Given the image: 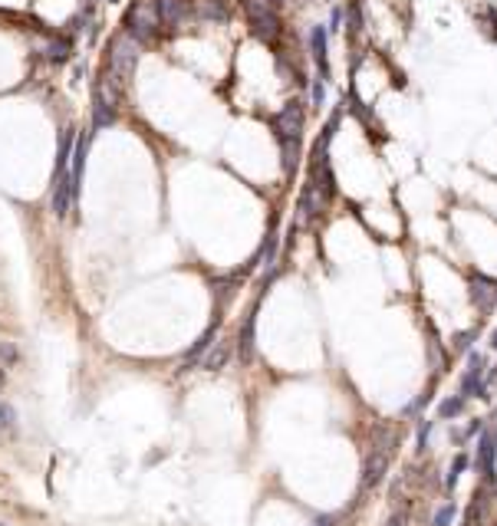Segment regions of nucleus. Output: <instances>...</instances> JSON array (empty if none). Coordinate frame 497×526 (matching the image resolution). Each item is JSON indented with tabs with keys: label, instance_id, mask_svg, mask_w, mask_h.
<instances>
[{
	"label": "nucleus",
	"instance_id": "obj_1",
	"mask_svg": "<svg viewBox=\"0 0 497 526\" xmlns=\"http://www.w3.org/2000/svg\"><path fill=\"white\" fill-rule=\"evenodd\" d=\"M273 135L280 142V151H284V168L290 171V158L297 162V145H300L303 135V109L300 102H286L277 116H273Z\"/></svg>",
	"mask_w": 497,
	"mask_h": 526
},
{
	"label": "nucleus",
	"instance_id": "obj_2",
	"mask_svg": "<svg viewBox=\"0 0 497 526\" xmlns=\"http://www.w3.org/2000/svg\"><path fill=\"white\" fill-rule=\"evenodd\" d=\"M70 142H73V135L66 132V135H63L60 158H56V171H53V214H56V217H66V214H70V204H73V178H70Z\"/></svg>",
	"mask_w": 497,
	"mask_h": 526
},
{
	"label": "nucleus",
	"instance_id": "obj_3",
	"mask_svg": "<svg viewBox=\"0 0 497 526\" xmlns=\"http://www.w3.org/2000/svg\"><path fill=\"white\" fill-rule=\"evenodd\" d=\"M162 30L158 14H155V3H136L129 14H125V36H132L136 43H151Z\"/></svg>",
	"mask_w": 497,
	"mask_h": 526
},
{
	"label": "nucleus",
	"instance_id": "obj_4",
	"mask_svg": "<svg viewBox=\"0 0 497 526\" xmlns=\"http://www.w3.org/2000/svg\"><path fill=\"white\" fill-rule=\"evenodd\" d=\"M136 63H138V43L132 36H116V43H112V53H109V76H116L119 83H125L129 76L136 73Z\"/></svg>",
	"mask_w": 497,
	"mask_h": 526
},
{
	"label": "nucleus",
	"instance_id": "obj_5",
	"mask_svg": "<svg viewBox=\"0 0 497 526\" xmlns=\"http://www.w3.org/2000/svg\"><path fill=\"white\" fill-rule=\"evenodd\" d=\"M244 10H247V23H251L254 36H260V40H277L280 36V17L273 14V7L257 3V0H244Z\"/></svg>",
	"mask_w": 497,
	"mask_h": 526
},
{
	"label": "nucleus",
	"instance_id": "obj_6",
	"mask_svg": "<svg viewBox=\"0 0 497 526\" xmlns=\"http://www.w3.org/2000/svg\"><path fill=\"white\" fill-rule=\"evenodd\" d=\"M155 14H158V23L168 27V30H181L191 17V3L188 0H155Z\"/></svg>",
	"mask_w": 497,
	"mask_h": 526
},
{
	"label": "nucleus",
	"instance_id": "obj_7",
	"mask_svg": "<svg viewBox=\"0 0 497 526\" xmlns=\"http://www.w3.org/2000/svg\"><path fill=\"white\" fill-rule=\"evenodd\" d=\"M481 385H484V355L481 352H471L467 355V372L461 378V395L471 398V395H481Z\"/></svg>",
	"mask_w": 497,
	"mask_h": 526
},
{
	"label": "nucleus",
	"instance_id": "obj_8",
	"mask_svg": "<svg viewBox=\"0 0 497 526\" xmlns=\"http://www.w3.org/2000/svg\"><path fill=\"white\" fill-rule=\"evenodd\" d=\"M116 122V99L106 96L103 86H96V99H92V125L96 129H106Z\"/></svg>",
	"mask_w": 497,
	"mask_h": 526
},
{
	"label": "nucleus",
	"instance_id": "obj_9",
	"mask_svg": "<svg viewBox=\"0 0 497 526\" xmlns=\"http://www.w3.org/2000/svg\"><path fill=\"white\" fill-rule=\"evenodd\" d=\"M310 53L319 66V79L330 83V56H326V27H313L310 33Z\"/></svg>",
	"mask_w": 497,
	"mask_h": 526
},
{
	"label": "nucleus",
	"instance_id": "obj_10",
	"mask_svg": "<svg viewBox=\"0 0 497 526\" xmlns=\"http://www.w3.org/2000/svg\"><path fill=\"white\" fill-rule=\"evenodd\" d=\"M385 467H389V454L379 451L376 457H369V464L362 470V487H376L382 481V474H385Z\"/></svg>",
	"mask_w": 497,
	"mask_h": 526
},
{
	"label": "nucleus",
	"instance_id": "obj_11",
	"mask_svg": "<svg viewBox=\"0 0 497 526\" xmlns=\"http://www.w3.org/2000/svg\"><path fill=\"white\" fill-rule=\"evenodd\" d=\"M478 454H481V470L487 481H494V461H497V437L494 435H484L481 437V448H478Z\"/></svg>",
	"mask_w": 497,
	"mask_h": 526
},
{
	"label": "nucleus",
	"instance_id": "obj_12",
	"mask_svg": "<svg viewBox=\"0 0 497 526\" xmlns=\"http://www.w3.org/2000/svg\"><path fill=\"white\" fill-rule=\"evenodd\" d=\"M227 355H231V349H227V342H218V349H214V352H208L201 365H204L208 372H218V369H224Z\"/></svg>",
	"mask_w": 497,
	"mask_h": 526
},
{
	"label": "nucleus",
	"instance_id": "obj_13",
	"mask_svg": "<svg viewBox=\"0 0 497 526\" xmlns=\"http://www.w3.org/2000/svg\"><path fill=\"white\" fill-rule=\"evenodd\" d=\"M465 395H454V398H448V402H441L438 405V415L441 418H454V415H461V408H465Z\"/></svg>",
	"mask_w": 497,
	"mask_h": 526
},
{
	"label": "nucleus",
	"instance_id": "obj_14",
	"mask_svg": "<svg viewBox=\"0 0 497 526\" xmlns=\"http://www.w3.org/2000/svg\"><path fill=\"white\" fill-rule=\"evenodd\" d=\"M467 467V457L465 454H458V457H454V467L452 470H448V477H445V483H448V487H454V483H458V477H461V470H465Z\"/></svg>",
	"mask_w": 497,
	"mask_h": 526
},
{
	"label": "nucleus",
	"instance_id": "obj_15",
	"mask_svg": "<svg viewBox=\"0 0 497 526\" xmlns=\"http://www.w3.org/2000/svg\"><path fill=\"white\" fill-rule=\"evenodd\" d=\"M454 503H445V507H441V510L435 513V526H452L454 523Z\"/></svg>",
	"mask_w": 497,
	"mask_h": 526
},
{
	"label": "nucleus",
	"instance_id": "obj_16",
	"mask_svg": "<svg viewBox=\"0 0 497 526\" xmlns=\"http://www.w3.org/2000/svg\"><path fill=\"white\" fill-rule=\"evenodd\" d=\"M17 415H14V408L7 405V402H0V428H14L17 424Z\"/></svg>",
	"mask_w": 497,
	"mask_h": 526
},
{
	"label": "nucleus",
	"instance_id": "obj_17",
	"mask_svg": "<svg viewBox=\"0 0 497 526\" xmlns=\"http://www.w3.org/2000/svg\"><path fill=\"white\" fill-rule=\"evenodd\" d=\"M326 102V83H323V79H317V83H313V105H323Z\"/></svg>",
	"mask_w": 497,
	"mask_h": 526
},
{
	"label": "nucleus",
	"instance_id": "obj_18",
	"mask_svg": "<svg viewBox=\"0 0 497 526\" xmlns=\"http://www.w3.org/2000/svg\"><path fill=\"white\" fill-rule=\"evenodd\" d=\"M428 431H432V428H428V424H425L422 431H419V451H425V441H428Z\"/></svg>",
	"mask_w": 497,
	"mask_h": 526
},
{
	"label": "nucleus",
	"instance_id": "obj_19",
	"mask_svg": "<svg viewBox=\"0 0 497 526\" xmlns=\"http://www.w3.org/2000/svg\"><path fill=\"white\" fill-rule=\"evenodd\" d=\"M332 523H336L332 516H317V520H313V526H332Z\"/></svg>",
	"mask_w": 497,
	"mask_h": 526
},
{
	"label": "nucleus",
	"instance_id": "obj_20",
	"mask_svg": "<svg viewBox=\"0 0 497 526\" xmlns=\"http://www.w3.org/2000/svg\"><path fill=\"white\" fill-rule=\"evenodd\" d=\"M0 355H7V359H10V362L17 359V352H14V346H0Z\"/></svg>",
	"mask_w": 497,
	"mask_h": 526
},
{
	"label": "nucleus",
	"instance_id": "obj_21",
	"mask_svg": "<svg viewBox=\"0 0 497 526\" xmlns=\"http://www.w3.org/2000/svg\"><path fill=\"white\" fill-rule=\"evenodd\" d=\"M3 385H7V375H3V369H0V388H3Z\"/></svg>",
	"mask_w": 497,
	"mask_h": 526
},
{
	"label": "nucleus",
	"instance_id": "obj_22",
	"mask_svg": "<svg viewBox=\"0 0 497 526\" xmlns=\"http://www.w3.org/2000/svg\"><path fill=\"white\" fill-rule=\"evenodd\" d=\"M491 349H497V329H494V336H491Z\"/></svg>",
	"mask_w": 497,
	"mask_h": 526
},
{
	"label": "nucleus",
	"instance_id": "obj_23",
	"mask_svg": "<svg viewBox=\"0 0 497 526\" xmlns=\"http://www.w3.org/2000/svg\"><path fill=\"white\" fill-rule=\"evenodd\" d=\"M0 526H3V523H0Z\"/></svg>",
	"mask_w": 497,
	"mask_h": 526
}]
</instances>
